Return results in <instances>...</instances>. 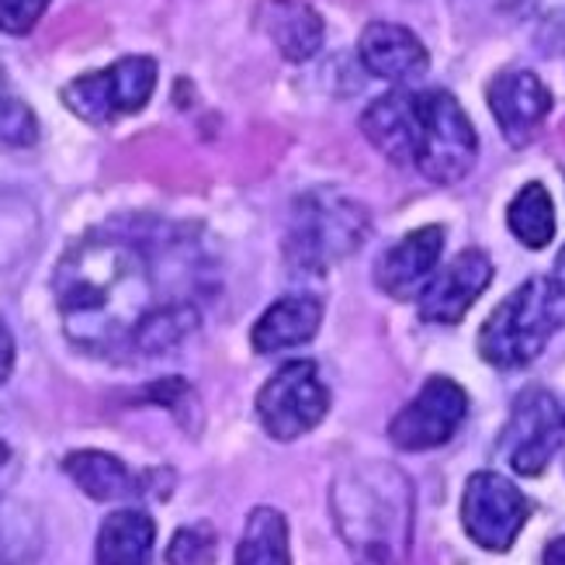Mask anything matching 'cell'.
Masks as SVG:
<instances>
[{
    "label": "cell",
    "mask_w": 565,
    "mask_h": 565,
    "mask_svg": "<svg viewBox=\"0 0 565 565\" xmlns=\"http://www.w3.org/2000/svg\"><path fill=\"white\" fill-rule=\"evenodd\" d=\"M218 534L209 521H194L174 531L167 545V565H215Z\"/></svg>",
    "instance_id": "21"
},
{
    "label": "cell",
    "mask_w": 565,
    "mask_h": 565,
    "mask_svg": "<svg viewBox=\"0 0 565 565\" xmlns=\"http://www.w3.org/2000/svg\"><path fill=\"white\" fill-rule=\"evenodd\" d=\"M11 472H14V455H11V448L4 445V440H0V489L8 486Z\"/></svg>",
    "instance_id": "27"
},
{
    "label": "cell",
    "mask_w": 565,
    "mask_h": 565,
    "mask_svg": "<svg viewBox=\"0 0 565 565\" xmlns=\"http://www.w3.org/2000/svg\"><path fill=\"white\" fill-rule=\"evenodd\" d=\"M493 281V264L482 250H461L445 267H437L430 285L420 291V316L427 323H458Z\"/></svg>",
    "instance_id": "10"
},
{
    "label": "cell",
    "mask_w": 565,
    "mask_h": 565,
    "mask_svg": "<svg viewBox=\"0 0 565 565\" xmlns=\"http://www.w3.org/2000/svg\"><path fill=\"white\" fill-rule=\"evenodd\" d=\"M469 416V396L451 379H427L424 388L388 424V440L399 451H430L448 445Z\"/></svg>",
    "instance_id": "8"
},
{
    "label": "cell",
    "mask_w": 565,
    "mask_h": 565,
    "mask_svg": "<svg viewBox=\"0 0 565 565\" xmlns=\"http://www.w3.org/2000/svg\"><path fill=\"white\" fill-rule=\"evenodd\" d=\"M236 565H291L288 521L275 507H254L243 524Z\"/></svg>",
    "instance_id": "18"
},
{
    "label": "cell",
    "mask_w": 565,
    "mask_h": 565,
    "mask_svg": "<svg viewBox=\"0 0 565 565\" xmlns=\"http://www.w3.org/2000/svg\"><path fill=\"white\" fill-rule=\"evenodd\" d=\"M11 367H14V337L4 323H0V385L8 382Z\"/></svg>",
    "instance_id": "25"
},
{
    "label": "cell",
    "mask_w": 565,
    "mask_h": 565,
    "mask_svg": "<svg viewBox=\"0 0 565 565\" xmlns=\"http://www.w3.org/2000/svg\"><path fill=\"white\" fill-rule=\"evenodd\" d=\"M157 524L146 510L121 507L108 513L94 542V565H153Z\"/></svg>",
    "instance_id": "15"
},
{
    "label": "cell",
    "mask_w": 565,
    "mask_h": 565,
    "mask_svg": "<svg viewBox=\"0 0 565 565\" xmlns=\"http://www.w3.org/2000/svg\"><path fill=\"white\" fill-rule=\"evenodd\" d=\"M440 250H445V230L440 226H424V230L403 236L375 267L379 288L403 302L420 299V291L437 275Z\"/></svg>",
    "instance_id": "13"
},
{
    "label": "cell",
    "mask_w": 565,
    "mask_h": 565,
    "mask_svg": "<svg viewBox=\"0 0 565 565\" xmlns=\"http://www.w3.org/2000/svg\"><path fill=\"white\" fill-rule=\"evenodd\" d=\"M486 102H489V108H493L500 132L513 146L531 142L534 132L542 129V121L552 111L548 87L527 70H503L500 77H493V84H489Z\"/></svg>",
    "instance_id": "11"
},
{
    "label": "cell",
    "mask_w": 565,
    "mask_h": 565,
    "mask_svg": "<svg viewBox=\"0 0 565 565\" xmlns=\"http://www.w3.org/2000/svg\"><path fill=\"white\" fill-rule=\"evenodd\" d=\"M63 472L70 476V482L87 493L97 503H115V500H132L142 493V479L129 469L126 461L97 451V448H84V451H70L63 458Z\"/></svg>",
    "instance_id": "16"
},
{
    "label": "cell",
    "mask_w": 565,
    "mask_h": 565,
    "mask_svg": "<svg viewBox=\"0 0 565 565\" xmlns=\"http://www.w3.org/2000/svg\"><path fill=\"white\" fill-rule=\"evenodd\" d=\"M562 413H565V409H562Z\"/></svg>",
    "instance_id": "29"
},
{
    "label": "cell",
    "mask_w": 565,
    "mask_h": 565,
    "mask_svg": "<svg viewBox=\"0 0 565 565\" xmlns=\"http://www.w3.org/2000/svg\"><path fill=\"white\" fill-rule=\"evenodd\" d=\"M358 56L372 77L388 81L396 87H409L413 81H420L430 66L424 42L409 29H403V24H392V21L367 24L358 42Z\"/></svg>",
    "instance_id": "12"
},
{
    "label": "cell",
    "mask_w": 565,
    "mask_h": 565,
    "mask_svg": "<svg viewBox=\"0 0 565 565\" xmlns=\"http://www.w3.org/2000/svg\"><path fill=\"white\" fill-rule=\"evenodd\" d=\"M157 81L160 66L153 56H121L105 70H90L70 81L63 87V105L87 126H111L150 105Z\"/></svg>",
    "instance_id": "5"
},
{
    "label": "cell",
    "mask_w": 565,
    "mask_h": 565,
    "mask_svg": "<svg viewBox=\"0 0 565 565\" xmlns=\"http://www.w3.org/2000/svg\"><path fill=\"white\" fill-rule=\"evenodd\" d=\"M323 323V306L309 295H288L278 299L275 306H267L264 316L254 323V351L257 354H281L291 348H302L309 343Z\"/></svg>",
    "instance_id": "14"
},
{
    "label": "cell",
    "mask_w": 565,
    "mask_h": 565,
    "mask_svg": "<svg viewBox=\"0 0 565 565\" xmlns=\"http://www.w3.org/2000/svg\"><path fill=\"white\" fill-rule=\"evenodd\" d=\"M49 0H0V32L4 35H29L39 18L45 14Z\"/></svg>",
    "instance_id": "24"
},
{
    "label": "cell",
    "mask_w": 565,
    "mask_h": 565,
    "mask_svg": "<svg viewBox=\"0 0 565 565\" xmlns=\"http://www.w3.org/2000/svg\"><path fill=\"white\" fill-rule=\"evenodd\" d=\"M565 327V288L555 278H531L493 309L479 330V354L486 364L513 372L531 364Z\"/></svg>",
    "instance_id": "4"
},
{
    "label": "cell",
    "mask_w": 565,
    "mask_h": 565,
    "mask_svg": "<svg viewBox=\"0 0 565 565\" xmlns=\"http://www.w3.org/2000/svg\"><path fill=\"white\" fill-rule=\"evenodd\" d=\"M507 226L513 233V239H521L524 247L542 250L555 236V209H552V194L545 191V184H524L513 202L507 209Z\"/></svg>",
    "instance_id": "19"
},
{
    "label": "cell",
    "mask_w": 565,
    "mask_h": 565,
    "mask_svg": "<svg viewBox=\"0 0 565 565\" xmlns=\"http://www.w3.org/2000/svg\"><path fill=\"white\" fill-rule=\"evenodd\" d=\"M53 299L63 333L90 354L132 351L153 306L150 260L121 236H87L56 267Z\"/></svg>",
    "instance_id": "1"
},
{
    "label": "cell",
    "mask_w": 565,
    "mask_h": 565,
    "mask_svg": "<svg viewBox=\"0 0 565 565\" xmlns=\"http://www.w3.org/2000/svg\"><path fill=\"white\" fill-rule=\"evenodd\" d=\"M562 430H565V413L558 409V403L545 388H527L513 403L510 424L503 434V451L510 469L518 476H542L562 445Z\"/></svg>",
    "instance_id": "9"
},
{
    "label": "cell",
    "mask_w": 565,
    "mask_h": 565,
    "mask_svg": "<svg viewBox=\"0 0 565 565\" xmlns=\"http://www.w3.org/2000/svg\"><path fill=\"white\" fill-rule=\"evenodd\" d=\"M199 327V316H194L191 306H157L146 323L139 327L132 351L136 354H163L170 348H178L181 340H188V333Z\"/></svg>",
    "instance_id": "20"
},
{
    "label": "cell",
    "mask_w": 565,
    "mask_h": 565,
    "mask_svg": "<svg viewBox=\"0 0 565 565\" xmlns=\"http://www.w3.org/2000/svg\"><path fill=\"white\" fill-rule=\"evenodd\" d=\"M42 534L21 513L0 510V565H35Z\"/></svg>",
    "instance_id": "22"
},
{
    "label": "cell",
    "mask_w": 565,
    "mask_h": 565,
    "mask_svg": "<svg viewBox=\"0 0 565 565\" xmlns=\"http://www.w3.org/2000/svg\"><path fill=\"white\" fill-rule=\"evenodd\" d=\"M542 565H565V537H555V542L545 545Z\"/></svg>",
    "instance_id": "26"
},
{
    "label": "cell",
    "mask_w": 565,
    "mask_h": 565,
    "mask_svg": "<svg viewBox=\"0 0 565 565\" xmlns=\"http://www.w3.org/2000/svg\"><path fill=\"white\" fill-rule=\"evenodd\" d=\"M330 507L354 565H409L413 486L399 469L367 461L340 472Z\"/></svg>",
    "instance_id": "3"
},
{
    "label": "cell",
    "mask_w": 565,
    "mask_h": 565,
    "mask_svg": "<svg viewBox=\"0 0 565 565\" xmlns=\"http://www.w3.org/2000/svg\"><path fill=\"white\" fill-rule=\"evenodd\" d=\"M531 518V503L500 472H476L461 493V527L486 552H510Z\"/></svg>",
    "instance_id": "7"
},
{
    "label": "cell",
    "mask_w": 565,
    "mask_h": 565,
    "mask_svg": "<svg viewBox=\"0 0 565 565\" xmlns=\"http://www.w3.org/2000/svg\"><path fill=\"white\" fill-rule=\"evenodd\" d=\"M260 24L288 63H306L323 45V18L302 0H264Z\"/></svg>",
    "instance_id": "17"
},
{
    "label": "cell",
    "mask_w": 565,
    "mask_h": 565,
    "mask_svg": "<svg viewBox=\"0 0 565 565\" xmlns=\"http://www.w3.org/2000/svg\"><path fill=\"white\" fill-rule=\"evenodd\" d=\"M562 288H565V247H562V254H558V260H555V275H552Z\"/></svg>",
    "instance_id": "28"
},
{
    "label": "cell",
    "mask_w": 565,
    "mask_h": 565,
    "mask_svg": "<svg viewBox=\"0 0 565 565\" xmlns=\"http://www.w3.org/2000/svg\"><path fill=\"white\" fill-rule=\"evenodd\" d=\"M35 139H39V121L32 108L14 102V97H0V146L24 150V146H35Z\"/></svg>",
    "instance_id": "23"
},
{
    "label": "cell",
    "mask_w": 565,
    "mask_h": 565,
    "mask_svg": "<svg viewBox=\"0 0 565 565\" xmlns=\"http://www.w3.org/2000/svg\"><path fill=\"white\" fill-rule=\"evenodd\" d=\"M361 129L379 153L434 184L461 181L479 157L472 121L448 90H388L364 111Z\"/></svg>",
    "instance_id": "2"
},
{
    "label": "cell",
    "mask_w": 565,
    "mask_h": 565,
    "mask_svg": "<svg viewBox=\"0 0 565 565\" xmlns=\"http://www.w3.org/2000/svg\"><path fill=\"white\" fill-rule=\"evenodd\" d=\"M330 413V388L312 361H288L264 382L257 420L275 440H299Z\"/></svg>",
    "instance_id": "6"
}]
</instances>
